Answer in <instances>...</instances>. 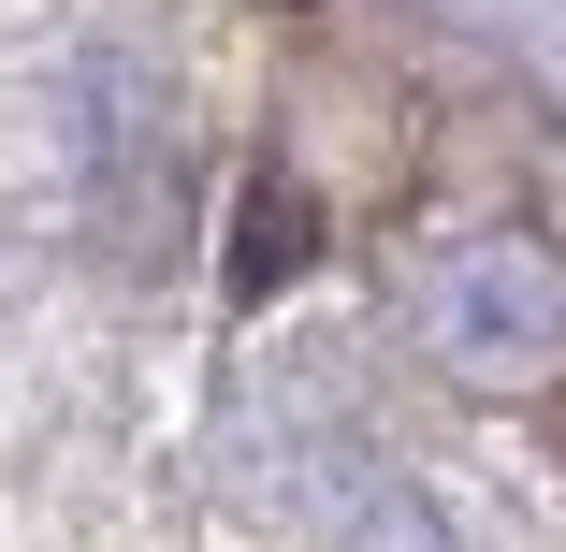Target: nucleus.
Listing matches in <instances>:
<instances>
[{"mask_svg": "<svg viewBox=\"0 0 566 552\" xmlns=\"http://www.w3.org/2000/svg\"><path fill=\"white\" fill-rule=\"evenodd\" d=\"M276 248L305 262V204H291V189H248V248H233V291H262V277H276Z\"/></svg>", "mask_w": 566, "mask_h": 552, "instance_id": "obj_2", "label": "nucleus"}, {"mask_svg": "<svg viewBox=\"0 0 566 552\" xmlns=\"http://www.w3.org/2000/svg\"><path fill=\"white\" fill-rule=\"evenodd\" d=\"M407 320H421V350L450 378H480V393H523L537 364H566V248L537 233H465V248H436L407 277Z\"/></svg>", "mask_w": 566, "mask_h": 552, "instance_id": "obj_1", "label": "nucleus"}]
</instances>
